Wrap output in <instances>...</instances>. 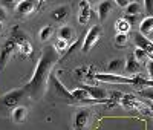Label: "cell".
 Segmentation results:
<instances>
[{
  "instance_id": "6da1fadb",
  "label": "cell",
  "mask_w": 153,
  "mask_h": 130,
  "mask_svg": "<svg viewBox=\"0 0 153 130\" xmlns=\"http://www.w3.org/2000/svg\"><path fill=\"white\" fill-rule=\"evenodd\" d=\"M60 54L54 49V46H46L42 51V55L37 61V66L32 72L31 80L25 84V92H26L31 98L38 100L48 87V81L51 78V71H52L54 64L58 61Z\"/></svg>"
},
{
  "instance_id": "7a4b0ae2",
  "label": "cell",
  "mask_w": 153,
  "mask_h": 130,
  "mask_svg": "<svg viewBox=\"0 0 153 130\" xmlns=\"http://www.w3.org/2000/svg\"><path fill=\"white\" fill-rule=\"evenodd\" d=\"M101 35H103V28H101L100 25H94L92 28L86 32V35H84V38H83V46H81V49H83L84 54H87V52L98 43V40L101 38Z\"/></svg>"
},
{
  "instance_id": "3957f363",
  "label": "cell",
  "mask_w": 153,
  "mask_h": 130,
  "mask_svg": "<svg viewBox=\"0 0 153 130\" xmlns=\"http://www.w3.org/2000/svg\"><path fill=\"white\" fill-rule=\"evenodd\" d=\"M94 78L97 81L110 83V84H132V77H121L118 74H94Z\"/></svg>"
},
{
  "instance_id": "277c9868",
  "label": "cell",
  "mask_w": 153,
  "mask_h": 130,
  "mask_svg": "<svg viewBox=\"0 0 153 130\" xmlns=\"http://www.w3.org/2000/svg\"><path fill=\"white\" fill-rule=\"evenodd\" d=\"M16 51H17V43L12 38H8L3 43V46L0 48V69H5L6 63L9 61V58L12 57V54Z\"/></svg>"
},
{
  "instance_id": "5b68a950",
  "label": "cell",
  "mask_w": 153,
  "mask_h": 130,
  "mask_svg": "<svg viewBox=\"0 0 153 130\" xmlns=\"http://www.w3.org/2000/svg\"><path fill=\"white\" fill-rule=\"evenodd\" d=\"M25 89H14V90H11V92H8L3 98H2V104L5 107H17L19 106V103L22 101V98L25 97Z\"/></svg>"
},
{
  "instance_id": "8992f818",
  "label": "cell",
  "mask_w": 153,
  "mask_h": 130,
  "mask_svg": "<svg viewBox=\"0 0 153 130\" xmlns=\"http://www.w3.org/2000/svg\"><path fill=\"white\" fill-rule=\"evenodd\" d=\"M89 121H91V110L89 109H80L75 113L74 118V129L75 130H87Z\"/></svg>"
},
{
  "instance_id": "52a82bcc",
  "label": "cell",
  "mask_w": 153,
  "mask_h": 130,
  "mask_svg": "<svg viewBox=\"0 0 153 130\" xmlns=\"http://www.w3.org/2000/svg\"><path fill=\"white\" fill-rule=\"evenodd\" d=\"M37 6H38L37 0H20L16 5V11L20 16H29L37 9Z\"/></svg>"
},
{
  "instance_id": "ba28073f",
  "label": "cell",
  "mask_w": 153,
  "mask_h": 130,
  "mask_svg": "<svg viewBox=\"0 0 153 130\" xmlns=\"http://www.w3.org/2000/svg\"><path fill=\"white\" fill-rule=\"evenodd\" d=\"M80 87H83L86 92H87V95L91 97L92 100H97V101H100V103H104L106 100H107V92L104 89H101V87H97V86H86V84H83V86H80Z\"/></svg>"
},
{
  "instance_id": "9c48e42d",
  "label": "cell",
  "mask_w": 153,
  "mask_h": 130,
  "mask_svg": "<svg viewBox=\"0 0 153 130\" xmlns=\"http://www.w3.org/2000/svg\"><path fill=\"white\" fill-rule=\"evenodd\" d=\"M133 40H135V45H136L138 48L144 49L147 54H153V45H152V42L149 40L146 35H143L141 32H136V34L133 35Z\"/></svg>"
},
{
  "instance_id": "30bf717a",
  "label": "cell",
  "mask_w": 153,
  "mask_h": 130,
  "mask_svg": "<svg viewBox=\"0 0 153 130\" xmlns=\"http://www.w3.org/2000/svg\"><path fill=\"white\" fill-rule=\"evenodd\" d=\"M91 16H92V9H91V5L84 0L80 2V12H78V23L80 25H87L89 20H91Z\"/></svg>"
},
{
  "instance_id": "8fae6325",
  "label": "cell",
  "mask_w": 153,
  "mask_h": 130,
  "mask_svg": "<svg viewBox=\"0 0 153 130\" xmlns=\"http://www.w3.org/2000/svg\"><path fill=\"white\" fill-rule=\"evenodd\" d=\"M51 80H52V84H54V87H55V90H57V94H58V97H63V98H68V100H72V103L75 104V101H74V98H72V94L69 92V90L65 87V84H63L57 77H52L51 75Z\"/></svg>"
},
{
  "instance_id": "7c38bea8",
  "label": "cell",
  "mask_w": 153,
  "mask_h": 130,
  "mask_svg": "<svg viewBox=\"0 0 153 130\" xmlns=\"http://www.w3.org/2000/svg\"><path fill=\"white\" fill-rule=\"evenodd\" d=\"M113 8V2L112 0H101L98 5V17L100 20H106L109 17V14L112 12Z\"/></svg>"
},
{
  "instance_id": "4fadbf2b",
  "label": "cell",
  "mask_w": 153,
  "mask_h": 130,
  "mask_svg": "<svg viewBox=\"0 0 153 130\" xmlns=\"http://www.w3.org/2000/svg\"><path fill=\"white\" fill-rule=\"evenodd\" d=\"M124 71L130 75H136L139 71H141V64H139L138 60H135L133 57L127 58L126 60V64H124Z\"/></svg>"
},
{
  "instance_id": "5bb4252c",
  "label": "cell",
  "mask_w": 153,
  "mask_h": 130,
  "mask_svg": "<svg viewBox=\"0 0 153 130\" xmlns=\"http://www.w3.org/2000/svg\"><path fill=\"white\" fill-rule=\"evenodd\" d=\"M26 115H28L26 107L17 106V107H14V110H12V121H14L16 124H22V123H25V120H26Z\"/></svg>"
},
{
  "instance_id": "9a60e30c",
  "label": "cell",
  "mask_w": 153,
  "mask_h": 130,
  "mask_svg": "<svg viewBox=\"0 0 153 130\" xmlns=\"http://www.w3.org/2000/svg\"><path fill=\"white\" fill-rule=\"evenodd\" d=\"M58 38H63V40H66L68 43L74 42V38H75V32H74V28L72 26H61V28L58 29Z\"/></svg>"
},
{
  "instance_id": "2e32d148",
  "label": "cell",
  "mask_w": 153,
  "mask_h": 130,
  "mask_svg": "<svg viewBox=\"0 0 153 130\" xmlns=\"http://www.w3.org/2000/svg\"><path fill=\"white\" fill-rule=\"evenodd\" d=\"M139 32L143 35H150L153 32V16H149L146 17L141 23H139Z\"/></svg>"
},
{
  "instance_id": "e0dca14e",
  "label": "cell",
  "mask_w": 153,
  "mask_h": 130,
  "mask_svg": "<svg viewBox=\"0 0 153 130\" xmlns=\"http://www.w3.org/2000/svg\"><path fill=\"white\" fill-rule=\"evenodd\" d=\"M124 64H126V61L123 58H115L107 64V71H109V74H118L121 69H124Z\"/></svg>"
},
{
  "instance_id": "ac0fdd59",
  "label": "cell",
  "mask_w": 153,
  "mask_h": 130,
  "mask_svg": "<svg viewBox=\"0 0 153 130\" xmlns=\"http://www.w3.org/2000/svg\"><path fill=\"white\" fill-rule=\"evenodd\" d=\"M115 29H117V32H120V34H127L132 29V25L126 19H118L117 22H115Z\"/></svg>"
},
{
  "instance_id": "d6986e66",
  "label": "cell",
  "mask_w": 153,
  "mask_h": 130,
  "mask_svg": "<svg viewBox=\"0 0 153 130\" xmlns=\"http://www.w3.org/2000/svg\"><path fill=\"white\" fill-rule=\"evenodd\" d=\"M68 14H69V8L63 5V6H58L57 9H54V12H52V19L57 20V22H63V20L68 17Z\"/></svg>"
},
{
  "instance_id": "ffe728a7",
  "label": "cell",
  "mask_w": 153,
  "mask_h": 130,
  "mask_svg": "<svg viewBox=\"0 0 153 130\" xmlns=\"http://www.w3.org/2000/svg\"><path fill=\"white\" fill-rule=\"evenodd\" d=\"M52 32H54V28L51 25H46L40 29V34H38V38H40V42H48L51 37H52Z\"/></svg>"
},
{
  "instance_id": "44dd1931",
  "label": "cell",
  "mask_w": 153,
  "mask_h": 130,
  "mask_svg": "<svg viewBox=\"0 0 153 130\" xmlns=\"http://www.w3.org/2000/svg\"><path fill=\"white\" fill-rule=\"evenodd\" d=\"M17 51L20 52L23 57H29V55L32 54V45H31V42L26 40V42L20 43V45L17 46Z\"/></svg>"
},
{
  "instance_id": "7402d4cb",
  "label": "cell",
  "mask_w": 153,
  "mask_h": 130,
  "mask_svg": "<svg viewBox=\"0 0 153 130\" xmlns=\"http://www.w3.org/2000/svg\"><path fill=\"white\" fill-rule=\"evenodd\" d=\"M141 12V5L138 2H130L126 6V16H138Z\"/></svg>"
},
{
  "instance_id": "603a6c76",
  "label": "cell",
  "mask_w": 153,
  "mask_h": 130,
  "mask_svg": "<svg viewBox=\"0 0 153 130\" xmlns=\"http://www.w3.org/2000/svg\"><path fill=\"white\" fill-rule=\"evenodd\" d=\"M54 49L58 52H68V49H69V43L66 42V40H63V38H58L57 37V42L54 43Z\"/></svg>"
},
{
  "instance_id": "cb8c5ba5",
  "label": "cell",
  "mask_w": 153,
  "mask_h": 130,
  "mask_svg": "<svg viewBox=\"0 0 153 130\" xmlns=\"http://www.w3.org/2000/svg\"><path fill=\"white\" fill-rule=\"evenodd\" d=\"M115 46L117 48H126L127 46V34L117 32V35H115Z\"/></svg>"
},
{
  "instance_id": "d4e9b609",
  "label": "cell",
  "mask_w": 153,
  "mask_h": 130,
  "mask_svg": "<svg viewBox=\"0 0 153 130\" xmlns=\"http://www.w3.org/2000/svg\"><path fill=\"white\" fill-rule=\"evenodd\" d=\"M138 94L141 97H144L146 100H150L153 103V87H143V89L138 90Z\"/></svg>"
},
{
  "instance_id": "484cf974",
  "label": "cell",
  "mask_w": 153,
  "mask_h": 130,
  "mask_svg": "<svg viewBox=\"0 0 153 130\" xmlns=\"http://www.w3.org/2000/svg\"><path fill=\"white\" fill-rule=\"evenodd\" d=\"M135 60H138V61H144L146 58H147V52L144 51V49H141V48H136V51H135V57H133Z\"/></svg>"
},
{
  "instance_id": "4316f807",
  "label": "cell",
  "mask_w": 153,
  "mask_h": 130,
  "mask_svg": "<svg viewBox=\"0 0 153 130\" xmlns=\"http://www.w3.org/2000/svg\"><path fill=\"white\" fill-rule=\"evenodd\" d=\"M144 6L149 16H153V0H144Z\"/></svg>"
},
{
  "instance_id": "83f0119b",
  "label": "cell",
  "mask_w": 153,
  "mask_h": 130,
  "mask_svg": "<svg viewBox=\"0 0 153 130\" xmlns=\"http://www.w3.org/2000/svg\"><path fill=\"white\" fill-rule=\"evenodd\" d=\"M147 72H149V77H150V80H153V60H149L147 61Z\"/></svg>"
},
{
  "instance_id": "f1b7e54d",
  "label": "cell",
  "mask_w": 153,
  "mask_h": 130,
  "mask_svg": "<svg viewBox=\"0 0 153 130\" xmlns=\"http://www.w3.org/2000/svg\"><path fill=\"white\" fill-rule=\"evenodd\" d=\"M113 3H115V5H118L120 8H126L127 5L130 3V0H113Z\"/></svg>"
},
{
  "instance_id": "f546056e",
  "label": "cell",
  "mask_w": 153,
  "mask_h": 130,
  "mask_svg": "<svg viewBox=\"0 0 153 130\" xmlns=\"http://www.w3.org/2000/svg\"><path fill=\"white\" fill-rule=\"evenodd\" d=\"M6 17H8V14H6V9H5L3 6H0V23H3V22L6 20Z\"/></svg>"
},
{
  "instance_id": "4dcf8cb0",
  "label": "cell",
  "mask_w": 153,
  "mask_h": 130,
  "mask_svg": "<svg viewBox=\"0 0 153 130\" xmlns=\"http://www.w3.org/2000/svg\"><path fill=\"white\" fill-rule=\"evenodd\" d=\"M0 2H2L3 8H6V6H9V5H14L16 0H0Z\"/></svg>"
},
{
  "instance_id": "1f68e13d",
  "label": "cell",
  "mask_w": 153,
  "mask_h": 130,
  "mask_svg": "<svg viewBox=\"0 0 153 130\" xmlns=\"http://www.w3.org/2000/svg\"><path fill=\"white\" fill-rule=\"evenodd\" d=\"M124 19H126L127 22H129L130 25H133V23H135V20H136V16H126Z\"/></svg>"
},
{
  "instance_id": "d6a6232c",
  "label": "cell",
  "mask_w": 153,
  "mask_h": 130,
  "mask_svg": "<svg viewBox=\"0 0 153 130\" xmlns=\"http://www.w3.org/2000/svg\"><path fill=\"white\" fill-rule=\"evenodd\" d=\"M84 2H87L89 5H95V3H98L100 0H84Z\"/></svg>"
},
{
  "instance_id": "836d02e7",
  "label": "cell",
  "mask_w": 153,
  "mask_h": 130,
  "mask_svg": "<svg viewBox=\"0 0 153 130\" xmlns=\"http://www.w3.org/2000/svg\"><path fill=\"white\" fill-rule=\"evenodd\" d=\"M149 106H150V109H152V112H153V103H150Z\"/></svg>"
},
{
  "instance_id": "e575fe53",
  "label": "cell",
  "mask_w": 153,
  "mask_h": 130,
  "mask_svg": "<svg viewBox=\"0 0 153 130\" xmlns=\"http://www.w3.org/2000/svg\"><path fill=\"white\" fill-rule=\"evenodd\" d=\"M0 32H2V23H0Z\"/></svg>"
},
{
  "instance_id": "d590c367",
  "label": "cell",
  "mask_w": 153,
  "mask_h": 130,
  "mask_svg": "<svg viewBox=\"0 0 153 130\" xmlns=\"http://www.w3.org/2000/svg\"><path fill=\"white\" fill-rule=\"evenodd\" d=\"M152 45H153V40H152Z\"/></svg>"
}]
</instances>
